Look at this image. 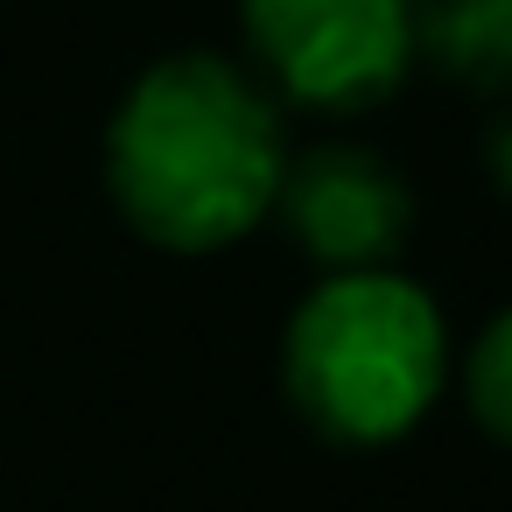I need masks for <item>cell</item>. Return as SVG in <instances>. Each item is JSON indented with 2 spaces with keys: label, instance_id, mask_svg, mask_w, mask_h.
Segmentation results:
<instances>
[{
  "label": "cell",
  "instance_id": "obj_1",
  "mask_svg": "<svg viewBox=\"0 0 512 512\" xmlns=\"http://www.w3.org/2000/svg\"><path fill=\"white\" fill-rule=\"evenodd\" d=\"M281 169L288 141L274 99L211 50L148 64L106 127L113 204L169 253H218L246 239L274 211Z\"/></svg>",
  "mask_w": 512,
  "mask_h": 512
},
{
  "label": "cell",
  "instance_id": "obj_2",
  "mask_svg": "<svg viewBox=\"0 0 512 512\" xmlns=\"http://www.w3.org/2000/svg\"><path fill=\"white\" fill-rule=\"evenodd\" d=\"M442 379L449 330L407 274H330L288 316L281 393L337 449L400 442L435 407Z\"/></svg>",
  "mask_w": 512,
  "mask_h": 512
},
{
  "label": "cell",
  "instance_id": "obj_3",
  "mask_svg": "<svg viewBox=\"0 0 512 512\" xmlns=\"http://www.w3.org/2000/svg\"><path fill=\"white\" fill-rule=\"evenodd\" d=\"M239 29L309 113H365L414 64V0H239Z\"/></svg>",
  "mask_w": 512,
  "mask_h": 512
},
{
  "label": "cell",
  "instance_id": "obj_4",
  "mask_svg": "<svg viewBox=\"0 0 512 512\" xmlns=\"http://www.w3.org/2000/svg\"><path fill=\"white\" fill-rule=\"evenodd\" d=\"M281 232L330 274H386V260L414 232V190L379 148H309L281 169L274 211Z\"/></svg>",
  "mask_w": 512,
  "mask_h": 512
},
{
  "label": "cell",
  "instance_id": "obj_5",
  "mask_svg": "<svg viewBox=\"0 0 512 512\" xmlns=\"http://www.w3.org/2000/svg\"><path fill=\"white\" fill-rule=\"evenodd\" d=\"M414 57L449 85L512 92V0H414Z\"/></svg>",
  "mask_w": 512,
  "mask_h": 512
},
{
  "label": "cell",
  "instance_id": "obj_6",
  "mask_svg": "<svg viewBox=\"0 0 512 512\" xmlns=\"http://www.w3.org/2000/svg\"><path fill=\"white\" fill-rule=\"evenodd\" d=\"M463 386H470V407H477L484 435H498V442L512 449V309H498V316L477 330Z\"/></svg>",
  "mask_w": 512,
  "mask_h": 512
},
{
  "label": "cell",
  "instance_id": "obj_7",
  "mask_svg": "<svg viewBox=\"0 0 512 512\" xmlns=\"http://www.w3.org/2000/svg\"><path fill=\"white\" fill-rule=\"evenodd\" d=\"M484 169H491V183H498V197L512 204V113L491 127V141H484Z\"/></svg>",
  "mask_w": 512,
  "mask_h": 512
}]
</instances>
